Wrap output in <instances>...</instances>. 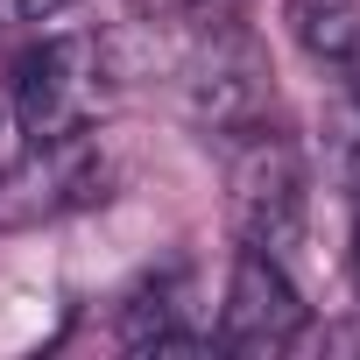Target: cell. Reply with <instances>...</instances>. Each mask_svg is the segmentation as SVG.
<instances>
[{
  "label": "cell",
  "instance_id": "5",
  "mask_svg": "<svg viewBox=\"0 0 360 360\" xmlns=\"http://www.w3.org/2000/svg\"><path fill=\"white\" fill-rule=\"evenodd\" d=\"M304 325H311V304L290 283L283 255L240 248L233 276H226V304H219V346L226 353H283L304 339Z\"/></svg>",
  "mask_w": 360,
  "mask_h": 360
},
{
  "label": "cell",
  "instance_id": "8",
  "mask_svg": "<svg viewBox=\"0 0 360 360\" xmlns=\"http://www.w3.org/2000/svg\"><path fill=\"white\" fill-rule=\"evenodd\" d=\"M78 0H0V22H22V29H36V22H57V15H71Z\"/></svg>",
  "mask_w": 360,
  "mask_h": 360
},
{
  "label": "cell",
  "instance_id": "7",
  "mask_svg": "<svg viewBox=\"0 0 360 360\" xmlns=\"http://www.w3.org/2000/svg\"><path fill=\"white\" fill-rule=\"evenodd\" d=\"M283 22L297 50L325 71H346L360 57V0H283Z\"/></svg>",
  "mask_w": 360,
  "mask_h": 360
},
{
  "label": "cell",
  "instance_id": "6",
  "mask_svg": "<svg viewBox=\"0 0 360 360\" xmlns=\"http://www.w3.org/2000/svg\"><path fill=\"white\" fill-rule=\"evenodd\" d=\"M120 346L134 353H205L219 339H205L191 325V290H184V269H162V276H141L120 304Z\"/></svg>",
  "mask_w": 360,
  "mask_h": 360
},
{
  "label": "cell",
  "instance_id": "1",
  "mask_svg": "<svg viewBox=\"0 0 360 360\" xmlns=\"http://www.w3.org/2000/svg\"><path fill=\"white\" fill-rule=\"evenodd\" d=\"M304 205H311V169L283 127L262 120V127L226 141V212H233L248 248L283 255L304 233Z\"/></svg>",
  "mask_w": 360,
  "mask_h": 360
},
{
  "label": "cell",
  "instance_id": "3",
  "mask_svg": "<svg viewBox=\"0 0 360 360\" xmlns=\"http://www.w3.org/2000/svg\"><path fill=\"white\" fill-rule=\"evenodd\" d=\"M106 184H113V162L92 127L64 141H29L22 162L0 169V226H43V219L85 212L106 198Z\"/></svg>",
  "mask_w": 360,
  "mask_h": 360
},
{
  "label": "cell",
  "instance_id": "2",
  "mask_svg": "<svg viewBox=\"0 0 360 360\" xmlns=\"http://www.w3.org/2000/svg\"><path fill=\"white\" fill-rule=\"evenodd\" d=\"M106 78V43L99 36H43L8 64V113L22 141H64L92 120Z\"/></svg>",
  "mask_w": 360,
  "mask_h": 360
},
{
  "label": "cell",
  "instance_id": "4",
  "mask_svg": "<svg viewBox=\"0 0 360 360\" xmlns=\"http://www.w3.org/2000/svg\"><path fill=\"white\" fill-rule=\"evenodd\" d=\"M269 106H276L269 57L255 50V36H240V29L212 22V29H205V43H198V50H191V64H184V113H191L205 134L233 141V134L262 127V120H269Z\"/></svg>",
  "mask_w": 360,
  "mask_h": 360
}]
</instances>
